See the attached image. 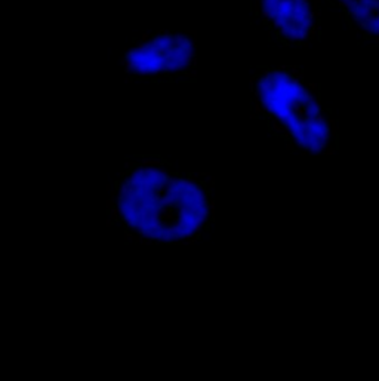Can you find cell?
<instances>
[{
	"label": "cell",
	"mask_w": 379,
	"mask_h": 381,
	"mask_svg": "<svg viewBox=\"0 0 379 381\" xmlns=\"http://www.w3.org/2000/svg\"><path fill=\"white\" fill-rule=\"evenodd\" d=\"M352 30L367 43H379V0H336ZM339 15V16H341Z\"/></svg>",
	"instance_id": "obj_1"
},
{
	"label": "cell",
	"mask_w": 379,
	"mask_h": 381,
	"mask_svg": "<svg viewBox=\"0 0 379 381\" xmlns=\"http://www.w3.org/2000/svg\"><path fill=\"white\" fill-rule=\"evenodd\" d=\"M139 165L145 166V168H154V166H160V165H164V162L160 159V157H144Z\"/></svg>",
	"instance_id": "obj_2"
},
{
	"label": "cell",
	"mask_w": 379,
	"mask_h": 381,
	"mask_svg": "<svg viewBox=\"0 0 379 381\" xmlns=\"http://www.w3.org/2000/svg\"><path fill=\"white\" fill-rule=\"evenodd\" d=\"M270 129H271L273 132H275V134H280V135H281V132H283L284 126H283V123L278 120L277 117H274V119H270Z\"/></svg>",
	"instance_id": "obj_3"
},
{
	"label": "cell",
	"mask_w": 379,
	"mask_h": 381,
	"mask_svg": "<svg viewBox=\"0 0 379 381\" xmlns=\"http://www.w3.org/2000/svg\"><path fill=\"white\" fill-rule=\"evenodd\" d=\"M284 25H286V21H284V19H281V18H277V16H274V18L271 19V25H270V28L278 33V31H280V28H281V27H284Z\"/></svg>",
	"instance_id": "obj_4"
},
{
	"label": "cell",
	"mask_w": 379,
	"mask_h": 381,
	"mask_svg": "<svg viewBox=\"0 0 379 381\" xmlns=\"http://www.w3.org/2000/svg\"><path fill=\"white\" fill-rule=\"evenodd\" d=\"M271 73H273V68H270V67H259V76L261 77L268 79V77H271Z\"/></svg>",
	"instance_id": "obj_5"
},
{
	"label": "cell",
	"mask_w": 379,
	"mask_h": 381,
	"mask_svg": "<svg viewBox=\"0 0 379 381\" xmlns=\"http://www.w3.org/2000/svg\"><path fill=\"white\" fill-rule=\"evenodd\" d=\"M184 77H185V79H196V77H197V68L187 70L185 73H184Z\"/></svg>",
	"instance_id": "obj_6"
},
{
	"label": "cell",
	"mask_w": 379,
	"mask_h": 381,
	"mask_svg": "<svg viewBox=\"0 0 379 381\" xmlns=\"http://www.w3.org/2000/svg\"><path fill=\"white\" fill-rule=\"evenodd\" d=\"M299 71H301V67H298V65H290V67H289V73H290L292 76H296Z\"/></svg>",
	"instance_id": "obj_7"
},
{
	"label": "cell",
	"mask_w": 379,
	"mask_h": 381,
	"mask_svg": "<svg viewBox=\"0 0 379 381\" xmlns=\"http://www.w3.org/2000/svg\"><path fill=\"white\" fill-rule=\"evenodd\" d=\"M259 9H261V0H253V12H255V15H259Z\"/></svg>",
	"instance_id": "obj_8"
},
{
	"label": "cell",
	"mask_w": 379,
	"mask_h": 381,
	"mask_svg": "<svg viewBox=\"0 0 379 381\" xmlns=\"http://www.w3.org/2000/svg\"><path fill=\"white\" fill-rule=\"evenodd\" d=\"M284 148L289 150V151H295V150H296V144H293L292 141H287L286 144H284Z\"/></svg>",
	"instance_id": "obj_9"
},
{
	"label": "cell",
	"mask_w": 379,
	"mask_h": 381,
	"mask_svg": "<svg viewBox=\"0 0 379 381\" xmlns=\"http://www.w3.org/2000/svg\"><path fill=\"white\" fill-rule=\"evenodd\" d=\"M135 165H136V163H135L133 160H125V163H123V166H125L126 171H128V169H132Z\"/></svg>",
	"instance_id": "obj_10"
},
{
	"label": "cell",
	"mask_w": 379,
	"mask_h": 381,
	"mask_svg": "<svg viewBox=\"0 0 379 381\" xmlns=\"http://www.w3.org/2000/svg\"><path fill=\"white\" fill-rule=\"evenodd\" d=\"M150 37H151V36H150V33H145V31H144V33L141 34V42H142V43H148Z\"/></svg>",
	"instance_id": "obj_11"
},
{
	"label": "cell",
	"mask_w": 379,
	"mask_h": 381,
	"mask_svg": "<svg viewBox=\"0 0 379 381\" xmlns=\"http://www.w3.org/2000/svg\"><path fill=\"white\" fill-rule=\"evenodd\" d=\"M184 33H187V34H190V36H197V30H185Z\"/></svg>",
	"instance_id": "obj_12"
},
{
	"label": "cell",
	"mask_w": 379,
	"mask_h": 381,
	"mask_svg": "<svg viewBox=\"0 0 379 381\" xmlns=\"http://www.w3.org/2000/svg\"><path fill=\"white\" fill-rule=\"evenodd\" d=\"M197 67V58L194 57L193 59H191V68H196Z\"/></svg>",
	"instance_id": "obj_13"
},
{
	"label": "cell",
	"mask_w": 379,
	"mask_h": 381,
	"mask_svg": "<svg viewBox=\"0 0 379 381\" xmlns=\"http://www.w3.org/2000/svg\"><path fill=\"white\" fill-rule=\"evenodd\" d=\"M113 221H114L113 218H108V220H107V225H108V227H111V225H113Z\"/></svg>",
	"instance_id": "obj_14"
},
{
	"label": "cell",
	"mask_w": 379,
	"mask_h": 381,
	"mask_svg": "<svg viewBox=\"0 0 379 381\" xmlns=\"http://www.w3.org/2000/svg\"><path fill=\"white\" fill-rule=\"evenodd\" d=\"M256 116H258V114H256V113H250V114H249V117H250V119H255V117H256Z\"/></svg>",
	"instance_id": "obj_15"
},
{
	"label": "cell",
	"mask_w": 379,
	"mask_h": 381,
	"mask_svg": "<svg viewBox=\"0 0 379 381\" xmlns=\"http://www.w3.org/2000/svg\"><path fill=\"white\" fill-rule=\"evenodd\" d=\"M126 175V172L125 171H122V172H118V177H125Z\"/></svg>",
	"instance_id": "obj_16"
}]
</instances>
